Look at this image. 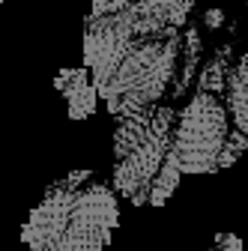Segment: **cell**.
I'll return each instance as SVG.
<instances>
[{
  "mask_svg": "<svg viewBox=\"0 0 248 251\" xmlns=\"http://www.w3.org/2000/svg\"><path fill=\"white\" fill-rule=\"evenodd\" d=\"M120 227V203L105 182L84 171L54 182L30 209L21 242L33 251H102Z\"/></svg>",
  "mask_w": 248,
  "mask_h": 251,
  "instance_id": "2",
  "label": "cell"
},
{
  "mask_svg": "<svg viewBox=\"0 0 248 251\" xmlns=\"http://www.w3.org/2000/svg\"><path fill=\"white\" fill-rule=\"evenodd\" d=\"M54 87L63 93L72 120H84V117H90L96 111L99 93L93 87V78H90L87 66L84 69H60V75L54 78Z\"/></svg>",
  "mask_w": 248,
  "mask_h": 251,
  "instance_id": "5",
  "label": "cell"
},
{
  "mask_svg": "<svg viewBox=\"0 0 248 251\" xmlns=\"http://www.w3.org/2000/svg\"><path fill=\"white\" fill-rule=\"evenodd\" d=\"M227 108L209 90L182 108L174 129V165L179 174H212L219 171L222 152L227 144Z\"/></svg>",
  "mask_w": 248,
  "mask_h": 251,
  "instance_id": "4",
  "label": "cell"
},
{
  "mask_svg": "<svg viewBox=\"0 0 248 251\" xmlns=\"http://www.w3.org/2000/svg\"><path fill=\"white\" fill-rule=\"evenodd\" d=\"M176 111L152 105L120 117L114 132V188L135 206H162L179 182L174 165Z\"/></svg>",
  "mask_w": 248,
  "mask_h": 251,
  "instance_id": "3",
  "label": "cell"
},
{
  "mask_svg": "<svg viewBox=\"0 0 248 251\" xmlns=\"http://www.w3.org/2000/svg\"><path fill=\"white\" fill-rule=\"evenodd\" d=\"M182 0H126L120 9L90 15L84 66L114 117L152 108L179 63Z\"/></svg>",
  "mask_w": 248,
  "mask_h": 251,
  "instance_id": "1",
  "label": "cell"
},
{
  "mask_svg": "<svg viewBox=\"0 0 248 251\" xmlns=\"http://www.w3.org/2000/svg\"><path fill=\"white\" fill-rule=\"evenodd\" d=\"M206 251H222V248H219V245H212V248H206Z\"/></svg>",
  "mask_w": 248,
  "mask_h": 251,
  "instance_id": "7",
  "label": "cell"
},
{
  "mask_svg": "<svg viewBox=\"0 0 248 251\" xmlns=\"http://www.w3.org/2000/svg\"><path fill=\"white\" fill-rule=\"evenodd\" d=\"M0 3H3V0H0Z\"/></svg>",
  "mask_w": 248,
  "mask_h": 251,
  "instance_id": "8",
  "label": "cell"
},
{
  "mask_svg": "<svg viewBox=\"0 0 248 251\" xmlns=\"http://www.w3.org/2000/svg\"><path fill=\"white\" fill-rule=\"evenodd\" d=\"M224 90H227V108L236 132L248 138V60L230 69V75L224 78Z\"/></svg>",
  "mask_w": 248,
  "mask_h": 251,
  "instance_id": "6",
  "label": "cell"
}]
</instances>
